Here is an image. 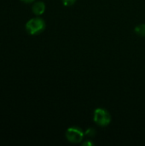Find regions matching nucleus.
<instances>
[{"label":"nucleus","instance_id":"nucleus-5","mask_svg":"<svg viewBox=\"0 0 145 146\" xmlns=\"http://www.w3.org/2000/svg\"><path fill=\"white\" fill-rule=\"evenodd\" d=\"M135 33L141 36V37H145V24H140L138 25L135 28H134Z\"/></svg>","mask_w":145,"mask_h":146},{"label":"nucleus","instance_id":"nucleus-7","mask_svg":"<svg viewBox=\"0 0 145 146\" xmlns=\"http://www.w3.org/2000/svg\"><path fill=\"white\" fill-rule=\"evenodd\" d=\"M77 0H62V4L66 7H70V6H73L75 3H76Z\"/></svg>","mask_w":145,"mask_h":146},{"label":"nucleus","instance_id":"nucleus-4","mask_svg":"<svg viewBox=\"0 0 145 146\" xmlns=\"http://www.w3.org/2000/svg\"><path fill=\"white\" fill-rule=\"evenodd\" d=\"M45 4L44 2L42 1H38V2H35L33 3L32 4V13L37 15V16H39L41 15H43L45 11Z\"/></svg>","mask_w":145,"mask_h":146},{"label":"nucleus","instance_id":"nucleus-1","mask_svg":"<svg viewBox=\"0 0 145 146\" xmlns=\"http://www.w3.org/2000/svg\"><path fill=\"white\" fill-rule=\"evenodd\" d=\"M45 21L40 17L30 19L26 24V30L30 35H38L45 29Z\"/></svg>","mask_w":145,"mask_h":146},{"label":"nucleus","instance_id":"nucleus-2","mask_svg":"<svg viewBox=\"0 0 145 146\" xmlns=\"http://www.w3.org/2000/svg\"><path fill=\"white\" fill-rule=\"evenodd\" d=\"M93 120L100 127H107L111 122V115L103 108H97L94 111Z\"/></svg>","mask_w":145,"mask_h":146},{"label":"nucleus","instance_id":"nucleus-3","mask_svg":"<svg viewBox=\"0 0 145 146\" xmlns=\"http://www.w3.org/2000/svg\"><path fill=\"white\" fill-rule=\"evenodd\" d=\"M65 136L68 142L72 144H79L83 140L85 133L78 127H71L67 129Z\"/></svg>","mask_w":145,"mask_h":146},{"label":"nucleus","instance_id":"nucleus-8","mask_svg":"<svg viewBox=\"0 0 145 146\" xmlns=\"http://www.w3.org/2000/svg\"><path fill=\"white\" fill-rule=\"evenodd\" d=\"M82 145L85 146V145H93V143L91 142V141H90V140H86L85 142H84V143H82Z\"/></svg>","mask_w":145,"mask_h":146},{"label":"nucleus","instance_id":"nucleus-6","mask_svg":"<svg viewBox=\"0 0 145 146\" xmlns=\"http://www.w3.org/2000/svg\"><path fill=\"white\" fill-rule=\"evenodd\" d=\"M96 133H97V132H96V130H95L94 128L90 127V128H88V129L85 132V135L86 137L91 139V138H93V137L96 136Z\"/></svg>","mask_w":145,"mask_h":146},{"label":"nucleus","instance_id":"nucleus-9","mask_svg":"<svg viewBox=\"0 0 145 146\" xmlns=\"http://www.w3.org/2000/svg\"><path fill=\"white\" fill-rule=\"evenodd\" d=\"M21 1L25 3H32L35 2V0H21Z\"/></svg>","mask_w":145,"mask_h":146}]
</instances>
